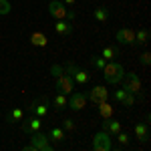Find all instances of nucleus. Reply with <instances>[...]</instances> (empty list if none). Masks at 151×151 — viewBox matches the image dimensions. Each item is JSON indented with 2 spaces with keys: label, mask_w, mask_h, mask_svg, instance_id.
Here are the masks:
<instances>
[{
  "label": "nucleus",
  "mask_w": 151,
  "mask_h": 151,
  "mask_svg": "<svg viewBox=\"0 0 151 151\" xmlns=\"http://www.w3.org/2000/svg\"><path fill=\"white\" fill-rule=\"evenodd\" d=\"M99 107V113H101V117L103 119H109V117H113V107L109 105V99L107 101H101V103L97 105Z\"/></svg>",
  "instance_id": "nucleus-18"
},
{
  "label": "nucleus",
  "mask_w": 151,
  "mask_h": 151,
  "mask_svg": "<svg viewBox=\"0 0 151 151\" xmlns=\"http://www.w3.org/2000/svg\"><path fill=\"white\" fill-rule=\"evenodd\" d=\"M87 99H91V103L99 105L101 101H107L109 99V87H105V85H95L93 89L87 93Z\"/></svg>",
  "instance_id": "nucleus-7"
},
{
  "label": "nucleus",
  "mask_w": 151,
  "mask_h": 151,
  "mask_svg": "<svg viewBox=\"0 0 151 151\" xmlns=\"http://www.w3.org/2000/svg\"><path fill=\"white\" fill-rule=\"evenodd\" d=\"M24 151H52V143L47 135L36 131V133H30V143L24 147Z\"/></svg>",
  "instance_id": "nucleus-3"
},
{
  "label": "nucleus",
  "mask_w": 151,
  "mask_h": 151,
  "mask_svg": "<svg viewBox=\"0 0 151 151\" xmlns=\"http://www.w3.org/2000/svg\"><path fill=\"white\" fill-rule=\"evenodd\" d=\"M75 2H77V0H65V4H67V6H75Z\"/></svg>",
  "instance_id": "nucleus-31"
},
{
  "label": "nucleus",
  "mask_w": 151,
  "mask_h": 151,
  "mask_svg": "<svg viewBox=\"0 0 151 151\" xmlns=\"http://www.w3.org/2000/svg\"><path fill=\"white\" fill-rule=\"evenodd\" d=\"M52 105H55V109H57V111H60V109H65V107L69 105V95H65V93H58V91H57V97L52 99Z\"/></svg>",
  "instance_id": "nucleus-17"
},
{
  "label": "nucleus",
  "mask_w": 151,
  "mask_h": 151,
  "mask_svg": "<svg viewBox=\"0 0 151 151\" xmlns=\"http://www.w3.org/2000/svg\"><path fill=\"white\" fill-rule=\"evenodd\" d=\"M113 99H115L117 103L125 105V107H133V105H135V95L129 93V91H125L123 87H121V89H117L115 93H113Z\"/></svg>",
  "instance_id": "nucleus-11"
},
{
  "label": "nucleus",
  "mask_w": 151,
  "mask_h": 151,
  "mask_svg": "<svg viewBox=\"0 0 151 151\" xmlns=\"http://www.w3.org/2000/svg\"><path fill=\"white\" fill-rule=\"evenodd\" d=\"M42 129V119L40 117L32 115L30 119H26L22 123V131L24 133H36V131H40Z\"/></svg>",
  "instance_id": "nucleus-12"
},
{
  "label": "nucleus",
  "mask_w": 151,
  "mask_h": 151,
  "mask_svg": "<svg viewBox=\"0 0 151 151\" xmlns=\"http://www.w3.org/2000/svg\"><path fill=\"white\" fill-rule=\"evenodd\" d=\"M30 42H32L35 47H47L48 38L42 35V32H32V35H30Z\"/></svg>",
  "instance_id": "nucleus-21"
},
{
  "label": "nucleus",
  "mask_w": 151,
  "mask_h": 151,
  "mask_svg": "<svg viewBox=\"0 0 151 151\" xmlns=\"http://www.w3.org/2000/svg\"><path fill=\"white\" fill-rule=\"evenodd\" d=\"M135 137H137L141 143H145V141L149 139V117H145L143 123H137V125H135Z\"/></svg>",
  "instance_id": "nucleus-14"
},
{
  "label": "nucleus",
  "mask_w": 151,
  "mask_h": 151,
  "mask_svg": "<svg viewBox=\"0 0 151 151\" xmlns=\"http://www.w3.org/2000/svg\"><path fill=\"white\" fill-rule=\"evenodd\" d=\"M115 137H117V141H119V145H121V147H127V145H129V135L123 131V129L117 133Z\"/></svg>",
  "instance_id": "nucleus-25"
},
{
  "label": "nucleus",
  "mask_w": 151,
  "mask_h": 151,
  "mask_svg": "<svg viewBox=\"0 0 151 151\" xmlns=\"http://www.w3.org/2000/svg\"><path fill=\"white\" fill-rule=\"evenodd\" d=\"M65 70L75 79V83H79V85H87V83H89V73L85 69H81V67H77V65L69 63V65L65 67Z\"/></svg>",
  "instance_id": "nucleus-8"
},
{
  "label": "nucleus",
  "mask_w": 151,
  "mask_h": 151,
  "mask_svg": "<svg viewBox=\"0 0 151 151\" xmlns=\"http://www.w3.org/2000/svg\"><path fill=\"white\" fill-rule=\"evenodd\" d=\"M95 20L97 22H107L109 20V10L105 6H97L95 8Z\"/></svg>",
  "instance_id": "nucleus-22"
},
{
  "label": "nucleus",
  "mask_w": 151,
  "mask_h": 151,
  "mask_svg": "<svg viewBox=\"0 0 151 151\" xmlns=\"http://www.w3.org/2000/svg\"><path fill=\"white\" fill-rule=\"evenodd\" d=\"M101 70H103V77H105V81L109 83V85H119L121 79L125 77V69H123V65L117 63V60H107L105 67Z\"/></svg>",
  "instance_id": "nucleus-1"
},
{
  "label": "nucleus",
  "mask_w": 151,
  "mask_h": 151,
  "mask_svg": "<svg viewBox=\"0 0 151 151\" xmlns=\"http://www.w3.org/2000/svg\"><path fill=\"white\" fill-rule=\"evenodd\" d=\"M103 131H107L109 135H117L119 131H121V123L117 121V119H103Z\"/></svg>",
  "instance_id": "nucleus-15"
},
{
  "label": "nucleus",
  "mask_w": 151,
  "mask_h": 151,
  "mask_svg": "<svg viewBox=\"0 0 151 151\" xmlns=\"http://www.w3.org/2000/svg\"><path fill=\"white\" fill-rule=\"evenodd\" d=\"M87 101H89V99H87V93H75V91H73V93L69 95V105H67V107L73 109V111H83V109L87 107Z\"/></svg>",
  "instance_id": "nucleus-9"
},
{
  "label": "nucleus",
  "mask_w": 151,
  "mask_h": 151,
  "mask_svg": "<svg viewBox=\"0 0 151 151\" xmlns=\"http://www.w3.org/2000/svg\"><path fill=\"white\" fill-rule=\"evenodd\" d=\"M147 38H149V30H147V28H139V30H135V45H145Z\"/></svg>",
  "instance_id": "nucleus-23"
},
{
  "label": "nucleus",
  "mask_w": 151,
  "mask_h": 151,
  "mask_svg": "<svg viewBox=\"0 0 151 151\" xmlns=\"http://www.w3.org/2000/svg\"><path fill=\"white\" fill-rule=\"evenodd\" d=\"M10 10H12L10 0H0V16H6Z\"/></svg>",
  "instance_id": "nucleus-26"
},
{
  "label": "nucleus",
  "mask_w": 151,
  "mask_h": 151,
  "mask_svg": "<svg viewBox=\"0 0 151 151\" xmlns=\"http://www.w3.org/2000/svg\"><path fill=\"white\" fill-rule=\"evenodd\" d=\"M115 38H117L119 45H129V47H133V45H135V30H133V28H127V26H125V28H119Z\"/></svg>",
  "instance_id": "nucleus-10"
},
{
  "label": "nucleus",
  "mask_w": 151,
  "mask_h": 151,
  "mask_svg": "<svg viewBox=\"0 0 151 151\" xmlns=\"http://www.w3.org/2000/svg\"><path fill=\"white\" fill-rule=\"evenodd\" d=\"M101 57H103L105 60H115V58L119 57V48L117 47H105L103 50H101Z\"/></svg>",
  "instance_id": "nucleus-19"
},
{
  "label": "nucleus",
  "mask_w": 151,
  "mask_h": 151,
  "mask_svg": "<svg viewBox=\"0 0 151 151\" xmlns=\"http://www.w3.org/2000/svg\"><path fill=\"white\" fill-rule=\"evenodd\" d=\"M123 81V89L125 91H129V93H133V95H139L141 93V79L135 75V73H125V77L121 79Z\"/></svg>",
  "instance_id": "nucleus-5"
},
{
  "label": "nucleus",
  "mask_w": 151,
  "mask_h": 151,
  "mask_svg": "<svg viewBox=\"0 0 151 151\" xmlns=\"http://www.w3.org/2000/svg\"><path fill=\"white\" fill-rule=\"evenodd\" d=\"M55 81H57V91L58 93L70 95L73 91H75V79L70 77L69 73H63V75L55 77Z\"/></svg>",
  "instance_id": "nucleus-6"
},
{
  "label": "nucleus",
  "mask_w": 151,
  "mask_h": 151,
  "mask_svg": "<svg viewBox=\"0 0 151 151\" xmlns=\"http://www.w3.org/2000/svg\"><path fill=\"white\" fill-rule=\"evenodd\" d=\"M55 32L60 36H70L73 35V26H70V22H67V20H57L55 22Z\"/></svg>",
  "instance_id": "nucleus-16"
},
{
  "label": "nucleus",
  "mask_w": 151,
  "mask_h": 151,
  "mask_svg": "<svg viewBox=\"0 0 151 151\" xmlns=\"http://www.w3.org/2000/svg\"><path fill=\"white\" fill-rule=\"evenodd\" d=\"M91 147L95 151H111L113 147V143H111V135L107 133V131H99V133H95L93 135V141H91Z\"/></svg>",
  "instance_id": "nucleus-4"
},
{
  "label": "nucleus",
  "mask_w": 151,
  "mask_h": 151,
  "mask_svg": "<svg viewBox=\"0 0 151 151\" xmlns=\"http://www.w3.org/2000/svg\"><path fill=\"white\" fill-rule=\"evenodd\" d=\"M93 63H95V67H97V69H103L107 60H105V58L101 57V55H99V57H95V58H93Z\"/></svg>",
  "instance_id": "nucleus-29"
},
{
  "label": "nucleus",
  "mask_w": 151,
  "mask_h": 151,
  "mask_svg": "<svg viewBox=\"0 0 151 151\" xmlns=\"http://www.w3.org/2000/svg\"><path fill=\"white\" fill-rule=\"evenodd\" d=\"M141 63H143L145 67H149V63H151V52H147V50H145V52L141 55Z\"/></svg>",
  "instance_id": "nucleus-30"
},
{
  "label": "nucleus",
  "mask_w": 151,
  "mask_h": 151,
  "mask_svg": "<svg viewBox=\"0 0 151 151\" xmlns=\"http://www.w3.org/2000/svg\"><path fill=\"white\" fill-rule=\"evenodd\" d=\"M28 111L32 113V115H36V117H47V113H48V101L47 99H42V101H35V103H30V107H28Z\"/></svg>",
  "instance_id": "nucleus-13"
},
{
  "label": "nucleus",
  "mask_w": 151,
  "mask_h": 151,
  "mask_svg": "<svg viewBox=\"0 0 151 151\" xmlns=\"http://www.w3.org/2000/svg\"><path fill=\"white\" fill-rule=\"evenodd\" d=\"M48 14L55 20H75V12H70L69 6L60 0H48Z\"/></svg>",
  "instance_id": "nucleus-2"
},
{
  "label": "nucleus",
  "mask_w": 151,
  "mask_h": 151,
  "mask_svg": "<svg viewBox=\"0 0 151 151\" xmlns=\"http://www.w3.org/2000/svg\"><path fill=\"white\" fill-rule=\"evenodd\" d=\"M48 137H50V141H63L65 139V129H58V127H52L50 129V135H48Z\"/></svg>",
  "instance_id": "nucleus-24"
},
{
  "label": "nucleus",
  "mask_w": 151,
  "mask_h": 151,
  "mask_svg": "<svg viewBox=\"0 0 151 151\" xmlns=\"http://www.w3.org/2000/svg\"><path fill=\"white\" fill-rule=\"evenodd\" d=\"M63 73H67V70H65V67H60V65H52V67H50V75H52V77H58V75H63Z\"/></svg>",
  "instance_id": "nucleus-28"
},
{
  "label": "nucleus",
  "mask_w": 151,
  "mask_h": 151,
  "mask_svg": "<svg viewBox=\"0 0 151 151\" xmlns=\"http://www.w3.org/2000/svg\"><path fill=\"white\" fill-rule=\"evenodd\" d=\"M20 119H24V111L20 109V107H16V109H12L10 113L6 115V121H8V123H18Z\"/></svg>",
  "instance_id": "nucleus-20"
},
{
  "label": "nucleus",
  "mask_w": 151,
  "mask_h": 151,
  "mask_svg": "<svg viewBox=\"0 0 151 151\" xmlns=\"http://www.w3.org/2000/svg\"><path fill=\"white\" fill-rule=\"evenodd\" d=\"M63 129H65V131H69V133H73V131L77 129V125H75V121H73V119L65 117V119H63Z\"/></svg>",
  "instance_id": "nucleus-27"
}]
</instances>
